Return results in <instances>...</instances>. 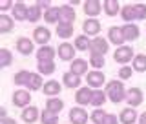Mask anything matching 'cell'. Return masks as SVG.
<instances>
[{
    "instance_id": "484cf974",
    "label": "cell",
    "mask_w": 146,
    "mask_h": 124,
    "mask_svg": "<svg viewBox=\"0 0 146 124\" xmlns=\"http://www.w3.org/2000/svg\"><path fill=\"white\" fill-rule=\"evenodd\" d=\"M102 6H104L106 15H110V17H113V15L119 13V2H115V0H104Z\"/></svg>"
},
{
    "instance_id": "60d3db41",
    "label": "cell",
    "mask_w": 146,
    "mask_h": 124,
    "mask_svg": "<svg viewBox=\"0 0 146 124\" xmlns=\"http://www.w3.org/2000/svg\"><path fill=\"white\" fill-rule=\"evenodd\" d=\"M135 13H137V20L146 18V6L144 4H135Z\"/></svg>"
},
{
    "instance_id": "603a6c76",
    "label": "cell",
    "mask_w": 146,
    "mask_h": 124,
    "mask_svg": "<svg viewBox=\"0 0 146 124\" xmlns=\"http://www.w3.org/2000/svg\"><path fill=\"white\" fill-rule=\"evenodd\" d=\"M91 46V40L88 38V35H80L75 38V49H79V51H88Z\"/></svg>"
},
{
    "instance_id": "d6a6232c",
    "label": "cell",
    "mask_w": 146,
    "mask_h": 124,
    "mask_svg": "<svg viewBox=\"0 0 146 124\" xmlns=\"http://www.w3.org/2000/svg\"><path fill=\"white\" fill-rule=\"evenodd\" d=\"M57 122H58L57 113L49 111V109H44L42 111V124H57Z\"/></svg>"
},
{
    "instance_id": "277c9868",
    "label": "cell",
    "mask_w": 146,
    "mask_h": 124,
    "mask_svg": "<svg viewBox=\"0 0 146 124\" xmlns=\"http://www.w3.org/2000/svg\"><path fill=\"white\" fill-rule=\"evenodd\" d=\"M128 104H130V108H137L141 102H143V91L139 88H131L128 91Z\"/></svg>"
},
{
    "instance_id": "7a4b0ae2",
    "label": "cell",
    "mask_w": 146,
    "mask_h": 124,
    "mask_svg": "<svg viewBox=\"0 0 146 124\" xmlns=\"http://www.w3.org/2000/svg\"><path fill=\"white\" fill-rule=\"evenodd\" d=\"M90 51L91 55H106L108 53V42L104 38H100V36H95L93 40H91V46H90Z\"/></svg>"
},
{
    "instance_id": "ac0fdd59",
    "label": "cell",
    "mask_w": 146,
    "mask_h": 124,
    "mask_svg": "<svg viewBox=\"0 0 146 124\" xmlns=\"http://www.w3.org/2000/svg\"><path fill=\"white\" fill-rule=\"evenodd\" d=\"M121 29H122V35H124V40H137V36H139V27L135 24H126Z\"/></svg>"
},
{
    "instance_id": "f546056e",
    "label": "cell",
    "mask_w": 146,
    "mask_h": 124,
    "mask_svg": "<svg viewBox=\"0 0 146 124\" xmlns=\"http://www.w3.org/2000/svg\"><path fill=\"white\" fill-rule=\"evenodd\" d=\"M27 88L29 90H38L42 86V79H40V73H31L29 75V80H27Z\"/></svg>"
},
{
    "instance_id": "f1b7e54d",
    "label": "cell",
    "mask_w": 146,
    "mask_h": 124,
    "mask_svg": "<svg viewBox=\"0 0 146 124\" xmlns=\"http://www.w3.org/2000/svg\"><path fill=\"white\" fill-rule=\"evenodd\" d=\"M44 18H46V22H49V24L60 20V9H58V7H49L48 11H46Z\"/></svg>"
},
{
    "instance_id": "4fadbf2b",
    "label": "cell",
    "mask_w": 146,
    "mask_h": 124,
    "mask_svg": "<svg viewBox=\"0 0 146 124\" xmlns=\"http://www.w3.org/2000/svg\"><path fill=\"white\" fill-rule=\"evenodd\" d=\"M104 73H100V71H90L88 73V84L90 86H93V88H99V86H102L104 84Z\"/></svg>"
},
{
    "instance_id": "ee69618b",
    "label": "cell",
    "mask_w": 146,
    "mask_h": 124,
    "mask_svg": "<svg viewBox=\"0 0 146 124\" xmlns=\"http://www.w3.org/2000/svg\"><path fill=\"white\" fill-rule=\"evenodd\" d=\"M11 6H13V2H11V0H2V2H0V9H2V11L9 9Z\"/></svg>"
},
{
    "instance_id": "6da1fadb",
    "label": "cell",
    "mask_w": 146,
    "mask_h": 124,
    "mask_svg": "<svg viewBox=\"0 0 146 124\" xmlns=\"http://www.w3.org/2000/svg\"><path fill=\"white\" fill-rule=\"evenodd\" d=\"M106 95L111 102H122L126 97V91H124V86H122L121 80H111L110 84L106 86Z\"/></svg>"
},
{
    "instance_id": "e0dca14e",
    "label": "cell",
    "mask_w": 146,
    "mask_h": 124,
    "mask_svg": "<svg viewBox=\"0 0 146 124\" xmlns=\"http://www.w3.org/2000/svg\"><path fill=\"white\" fill-rule=\"evenodd\" d=\"M27 11H29V7H27L26 4L17 2L15 7H13V17H15L17 20H27Z\"/></svg>"
},
{
    "instance_id": "f35d334b",
    "label": "cell",
    "mask_w": 146,
    "mask_h": 124,
    "mask_svg": "<svg viewBox=\"0 0 146 124\" xmlns=\"http://www.w3.org/2000/svg\"><path fill=\"white\" fill-rule=\"evenodd\" d=\"M29 71H18L15 75V84H27V80H29Z\"/></svg>"
},
{
    "instance_id": "5bb4252c",
    "label": "cell",
    "mask_w": 146,
    "mask_h": 124,
    "mask_svg": "<svg viewBox=\"0 0 146 124\" xmlns=\"http://www.w3.org/2000/svg\"><path fill=\"white\" fill-rule=\"evenodd\" d=\"M108 38H110V42H113L115 46H121L122 42H124V35H122V29H121V27H110V31H108Z\"/></svg>"
},
{
    "instance_id": "1f68e13d",
    "label": "cell",
    "mask_w": 146,
    "mask_h": 124,
    "mask_svg": "<svg viewBox=\"0 0 146 124\" xmlns=\"http://www.w3.org/2000/svg\"><path fill=\"white\" fill-rule=\"evenodd\" d=\"M133 70L135 71H146V55L133 57Z\"/></svg>"
},
{
    "instance_id": "7402d4cb",
    "label": "cell",
    "mask_w": 146,
    "mask_h": 124,
    "mask_svg": "<svg viewBox=\"0 0 146 124\" xmlns=\"http://www.w3.org/2000/svg\"><path fill=\"white\" fill-rule=\"evenodd\" d=\"M64 86H68V88H79V84H80V79H79V75H75V73H64Z\"/></svg>"
},
{
    "instance_id": "bcb514c9",
    "label": "cell",
    "mask_w": 146,
    "mask_h": 124,
    "mask_svg": "<svg viewBox=\"0 0 146 124\" xmlns=\"http://www.w3.org/2000/svg\"><path fill=\"white\" fill-rule=\"evenodd\" d=\"M139 124H146V113H143V115L139 117Z\"/></svg>"
},
{
    "instance_id": "7c38bea8",
    "label": "cell",
    "mask_w": 146,
    "mask_h": 124,
    "mask_svg": "<svg viewBox=\"0 0 146 124\" xmlns=\"http://www.w3.org/2000/svg\"><path fill=\"white\" fill-rule=\"evenodd\" d=\"M82 29H84L86 35H97L99 31H100V22L97 20V18H90V20L84 22Z\"/></svg>"
},
{
    "instance_id": "4dcf8cb0",
    "label": "cell",
    "mask_w": 146,
    "mask_h": 124,
    "mask_svg": "<svg viewBox=\"0 0 146 124\" xmlns=\"http://www.w3.org/2000/svg\"><path fill=\"white\" fill-rule=\"evenodd\" d=\"M13 27V20L7 15H0V33H7Z\"/></svg>"
},
{
    "instance_id": "cb8c5ba5",
    "label": "cell",
    "mask_w": 146,
    "mask_h": 124,
    "mask_svg": "<svg viewBox=\"0 0 146 124\" xmlns=\"http://www.w3.org/2000/svg\"><path fill=\"white\" fill-rule=\"evenodd\" d=\"M121 15H122V18H124V20L128 22V24H130L131 20H137V13H135V4L133 6H124L122 7V11H121Z\"/></svg>"
},
{
    "instance_id": "ffe728a7",
    "label": "cell",
    "mask_w": 146,
    "mask_h": 124,
    "mask_svg": "<svg viewBox=\"0 0 146 124\" xmlns=\"http://www.w3.org/2000/svg\"><path fill=\"white\" fill-rule=\"evenodd\" d=\"M137 119V111L133 108H126L121 111V122L122 124H133Z\"/></svg>"
},
{
    "instance_id": "52a82bcc",
    "label": "cell",
    "mask_w": 146,
    "mask_h": 124,
    "mask_svg": "<svg viewBox=\"0 0 146 124\" xmlns=\"http://www.w3.org/2000/svg\"><path fill=\"white\" fill-rule=\"evenodd\" d=\"M91 99H93V91H91L88 86H86V88H80L75 95V100L79 104H91Z\"/></svg>"
},
{
    "instance_id": "8fae6325",
    "label": "cell",
    "mask_w": 146,
    "mask_h": 124,
    "mask_svg": "<svg viewBox=\"0 0 146 124\" xmlns=\"http://www.w3.org/2000/svg\"><path fill=\"white\" fill-rule=\"evenodd\" d=\"M73 55H75V48H73L71 44L64 42V44L58 46V57H60L62 60H71ZM73 60H75V58H73Z\"/></svg>"
},
{
    "instance_id": "f6af8a7d",
    "label": "cell",
    "mask_w": 146,
    "mask_h": 124,
    "mask_svg": "<svg viewBox=\"0 0 146 124\" xmlns=\"http://www.w3.org/2000/svg\"><path fill=\"white\" fill-rule=\"evenodd\" d=\"M0 124H17V122L13 121V119H7L6 117V119H2V121H0Z\"/></svg>"
},
{
    "instance_id": "83f0119b",
    "label": "cell",
    "mask_w": 146,
    "mask_h": 124,
    "mask_svg": "<svg viewBox=\"0 0 146 124\" xmlns=\"http://www.w3.org/2000/svg\"><path fill=\"white\" fill-rule=\"evenodd\" d=\"M57 35L62 36V38L71 36V35H73V24H60V22H58V26H57Z\"/></svg>"
},
{
    "instance_id": "9a60e30c",
    "label": "cell",
    "mask_w": 146,
    "mask_h": 124,
    "mask_svg": "<svg viewBox=\"0 0 146 124\" xmlns=\"http://www.w3.org/2000/svg\"><path fill=\"white\" fill-rule=\"evenodd\" d=\"M33 35H35V42H38L40 46L48 44L49 38H51V35H49V31L46 29V27H36V29L33 31Z\"/></svg>"
},
{
    "instance_id": "e575fe53",
    "label": "cell",
    "mask_w": 146,
    "mask_h": 124,
    "mask_svg": "<svg viewBox=\"0 0 146 124\" xmlns=\"http://www.w3.org/2000/svg\"><path fill=\"white\" fill-rule=\"evenodd\" d=\"M53 71H55L53 62H38V73L40 75H51Z\"/></svg>"
},
{
    "instance_id": "836d02e7",
    "label": "cell",
    "mask_w": 146,
    "mask_h": 124,
    "mask_svg": "<svg viewBox=\"0 0 146 124\" xmlns=\"http://www.w3.org/2000/svg\"><path fill=\"white\" fill-rule=\"evenodd\" d=\"M106 102V91H93V99H91V104H93V106H97V108H100L102 106V104Z\"/></svg>"
},
{
    "instance_id": "30bf717a",
    "label": "cell",
    "mask_w": 146,
    "mask_h": 124,
    "mask_svg": "<svg viewBox=\"0 0 146 124\" xmlns=\"http://www.w3.org/2000/svg\"><path fill=\"white\" fill-rule=\"evenodd\" d=\"M102 7H104L102 2H99V0H88V2H84V11H86V15H90V17L99 15Z\"/></svg>"
},
{
    "instance_id": "d590c367",
    "label": "cell",
    "mask_w": 146,
    "mask_h": 124,
    "mask_svg": "<svg viewBox=\"0 0 146 124\" xmlns=\"http://www.w3.org/2000/svg\"><path fill=\"white\" fill-rule=\"evenodd\" d=\"M11 53H9V49H0V66L2 68H7L9 64H11Z\"/></svg>"
},
{
    "instance_id": "3957f363",
    "label": "cell",
    "mask_w": 146,
    "mask_h": 124,
    "mask_svg": "<svg viewBox=\"0 0 146 124\" xmlns=\"http://www.w3.org/2000/svg\"><path fill=\"white\" fill-rule=\"evenodd\" d=\"M131 57H133V49L130 46H121L115 51V55H113L115 62H119V64H126L128 60H131Z\"/></svg>"
},
{
    "instance_id": "2e32d148",
    "label": "cell",
    "mask_w": 146,
    "mask_h": 124,
    "mask_svg": "<svg viewBox=\"0 0 146 124\" xmlns=\"http://www.w3.org/2000/svg\"><path fill=\"white\" fill-rule=\"evenodd\" d=\"M17 49L22 55H31L33 53V42H31L29 38H26V36H22V38H18V42H17Z\"/></svg>"
},
{
    "instance_id": "4316f807",
    "label": "cell",
    "mask_w": 146,
    "mask_h": 124,
    "mask_svg": "<svg viewBox=\"0 0 146 124\" xmlns=\"http://www.w3.org/2000/svg\"><path fill=\"white\" fill-rule=\"evenodd\" d=\"M62 108H64V102L60 99H49L48 102H46V109H49V111H53V113H60Z\"/></svg>"
},
{
    "instance_id": "5b68a950",
    "label": "cell",
    "mask_w": 146,
    "mask_h": 124,
    "mask_svg": "<svg viewBox=\"0 0 146 124\" xmlns=\"http://www.w3.org/2000/svg\"><path fill=\"white\" fill-rule=\"evenodd\" d=\"M53 57H55V49L49 48V46H42V48L36 51L38 62H53Z\"/></svg>"
},
{
    "instance_id": "b9f144b4",
    "label": "cell",
    "mask_w": 146,
    "mask_h": 124,
    "mask_svg": "<svg viewBox=\"0 0 146 124\" xmlns=\"http://www.w3.org/2000/svg\"><path fill=\"white\" fill-rule=\"evenodd\" d=\"M119 77H121V79H130V77H131V68L122 66L121 70H119Z\"/></svg>"
},
{
    "instance_id": "7bdbcfd3",
    "label": "cell",
    "mask_w": 146,
    "mask_h": 124,
    "mask_svg": "<svg viewBox=\"0 0 146 124\" xmlns=\"http://www.w3.org/2000/svg\"><path fill=\"white\" fill-rule=\"evenodd\" d=\"M102 124H119V122H117V117L115 115H106V119H104Z\"/></svg>"
},
{
    "instance_id": "9c48e42d",
    "label": "cell",
    "mask_w": 146,
    "mask_h": 124,
    "mask_svg": "<svg viewBox=\"0 0 146 124\" xmlns=\"http://www.w3.org/2000/svg\"><path fill=\"white\" fill-rule=\"evenodd\" d=\"M70 119H71L73 124H86V121H88V113H86L82 108H73L70 111Z\"/></svg>"
},
{
    "instance_id": "ba28073f",
    "label": "cell",
    "mask_w": 146,
    "mask_h": 124,
    "mask_svg": "<svg viewBox=\"0 0 146 124\" xmlns=\"http://www.w3.org/2000/svg\"><path fill=\"white\" fill-rule=\"evenodd\" d=\"M29 99H31V93L26 91V90H18V91H15V95H13V102L20 108H24L26 104H29Z\"/></svg>"
},
{
    "instance_id": "8992f818",
    "label": "cell",
    "mask_w": 146,
    "mask_h": 124,
    "mask_svg": "<svg viewBox=\"0 0 146 124\" xmlns=\"http://www.w3.org/2000/svg\"><path fill=\"white\" fill-rule=\"evenodd\" d=\"M60 9V24H73L75 20V9L71 6H62Z\"/></svg>"
},
{
    "instance_id": "8d00e7d4",
    "label": "cell",
    "mask_w": 146,
    "mask_h": 124,
    "mask_svg": "<svg viewBox=\"0 0 146 124\" xmlns=\"http://www.w3.org/2000/svg\"><path fill=\"white\" fill-rule=\"evenodd\" d=\"M106 115H108V113H104V109L97 108L93 113H91V121H93L95 124H102V122H104V119H106Z\"/></svg>"
},
{
    "instance_id": "d4e9b609",
    "label": "cell",
    "mask_w": 146,
    "mask_h": 124,
    "mask_svg": "<svg viewBox=\"0 0 146 124\" xmlns=\"http://www.w3.org/2000/svg\"><path fill=\"white\" fill-rule=\"evenodd\" d=\"M36 117H38V111H36V108H33V106L26 108L24 111H22V119H24L27 124L35 122V121H36Z\"/></svg>"
},
{
    "instance_id": "44dd1931",
    "label": "cell",
    "mask_w": 146,
    "mask_h": 124,
    "mask_svg": "<svg viewBox=\"0 0 146 124\" xmlns=\"http://www.w3.org/2000/svg\"><path fill=\"white\" fill-rule=\"evenodd\" d=\"M60 88H62V86L58 84L57 80H49V82H46V84H44V93L49 95V97H53V95L60 93Z\"/></svg>"
},
{
    "instance_id": "ab89813d",
    "label": "cell",
    "mask_w": 146,
    "mask_h": 124,
    "mask_svg": "<svg viewBox=\"0 0 146 124\" xmlns=\"http://www.w3.org/2000/svg\"><path fill=\"white\" fill-rule=\"evenodd\" d=\"M90 64H91L93 68H97V70H99V68L104 66V57H102V55H91Z\"/></svg>"
},
{
    "instance_id": "d6986e66",
    "label": "cell",
    "mask_w": 146,
    "mask_h": 124,
    "mask_svg": "<svg viewBox=\"0 0 146 124\" xmlns=\"http://www.w3.org/2000/svg\"><path fill=\"white\" fill-rule=\"evenodd\" d=\"M88 71V62L82 60V58H75L71 64V73H75V75H84V73Z\"/></svg>"
},
{
    "instance_id": "74e56055",
    "label": "cell",
    "mask_w": 146,
    "mask_h": 124,
    "mask_svg": "<svg viewBox=\"0 0 146 124\" xmlns=\"http://www.w3.org/2000/svg\"><path fill=\"white\" fill-rule=\"evenodd\" d=\"M40 18V7L38 6H29V11H27V20L29 22H36Z\"/></svg>"
},
{
    "instance_id": "7dc6e473",
    "label": "cell",
    "mask_w": 146,
    "mask_h": 124,
    "mask_svg": "<svg viewBox=\"0 0 146 124\" xmlns=\"http://www.w3.org/2000/svg\"><path fill=\"white\" fill-rule=\"evenodd\" d=\"M36 6H38V7H48L49 2H36ZM48 9H49V7H48Z\"/></svg>"
}]
</instances>
